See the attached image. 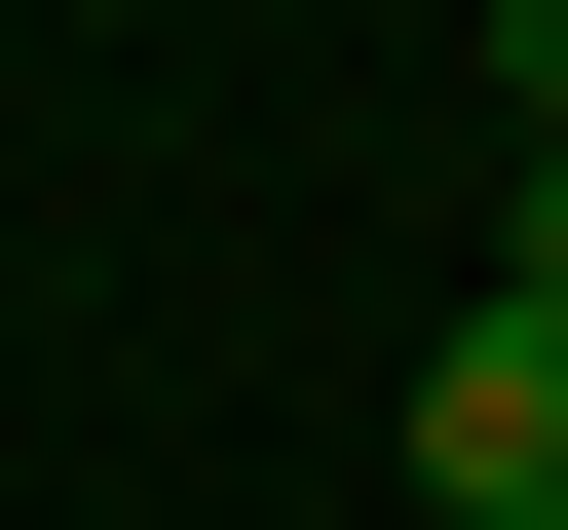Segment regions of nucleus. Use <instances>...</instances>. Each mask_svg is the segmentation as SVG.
<instances>
[{"instance_id": "1", "label": "nucleus", "mask_w": 568, "mask_h": 530, "mask_svg": "<svg viewBox=\"0 0 568 530\" xmlns=\"http://www.w3.org/2000/svg\"><path fill=\"white\" fill-rule=\"evenodd\" d=\"M493 114H530V152H568V0H493Z\"/></svg>"}]
</instances>
